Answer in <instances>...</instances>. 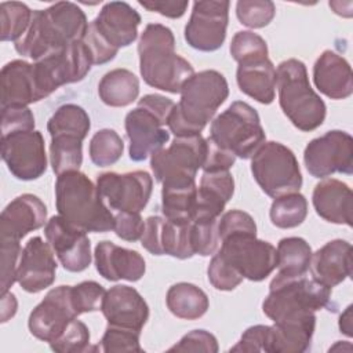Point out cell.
I'll return each mask as SVG.
<instances>
[{
    "label": "cell",
    "instance_id": "6da1fadb",
    "mask_svg": "<svg viewBox=\"0 0 353 353\" xmlns=\"http://www.w3.org/2000/svg\"><path fill=\"white\" fill-rule=\"evenodd\" d=\"M87 30L84 11L72 1H58L48 8L33 11L30 26L15 43V50L36 62L72 43L83 41Z\"/></svg>",
    "mask_w": 353,
    "mask_h": 353
},
{
    "label": "cell",
    "instance_id": "7a4b0ae2",
    "mask_svg": "<svg viewBox=\"0 0 353 353\" xmlns=\"http://www.w3.org/2000/svg\"><path fill=\"white\" fill-rule=\"evenodd\" d=\"M179 94L181 99L171 110L167 125L175 137H192L212 120L229 95V85L222 73L207 69L193 73Z\"/></svg>",
    "mask_w": 353,
    "mask_h": 353
},
{
    "label": "cell",
    "instance_id": "3957f363",
    "mask_svg": "<svg viewBox=\"0 0 353 353\" xmlns=\"http://www.w3.org/2000/svg\"><path fill=\"white\" fill-rule=\"evenodd\" d=\"M138 54L143 81L157 90L179 94L194 73L193 66L175 52L172 30L161 23L146 25L138 43Z\"/></svg>",
    "mask_w": 353,
    "mask_h": 353
},
{
    "label": "cell",
    "instance_id": "277c9868",
    "mask_svg": "<svg viewBox=\"0 0 353 353\" xmlns=\"http://www.w3.org/2000/svg\"><path fill=\"white\" fill-rule=\"evenodd\" d=\"M55 205L63 219L84 232L105 233L113 230L114 215L105 205L98 188L80 171L58 175Z\"/></svg>",
    "mask_w": 353,
    "mask_h": 353
},
{
    "label": "cell",
    "instance_id": "5b68a950",
    "mask_svg": "<svg viewBox=\"0 0 353 353\" xmlns=\"http://www.w3.org/2000/svg\"><path fill=\"white\" fill-rule=\"evenodd\" d=\"M276 87L283 113L298 130L313 131L324 123L325 103L312 88L302 61H283L276 70Z\"/></svg>",
    "mask_w": 353,
    "mask_h": 353
},
{
    "label": "cell",
    "instance_id": "8992f818",
    "mask_svg": "<svg viewBox=\"0 0 353 353\" xmlns=\"http://www.w3.org/2000/svg\"><path fill=\"white\" fill-rule=\"evenodd\" d=\"M331 288L305 276L284 277L276 274L262 303L263 313L273 323L316 316L330 305Z\"/></svg>",
    "mask_w": 353,
    "mask_h": 353
},
{
    "label": "cell",
    "instance_id": "52a82bcc",
    "mask_svg": "<svg viewBox=\"0 0 353 353\" xmlns=\"http://www.w3.org/2000/svg\"><path fill=\"white\" fill-rule=\"evenodd\" d=\"M210 139L236 157L251 159L266 135L258 112L247 102L236 101L212 120Z\"/></svg>",
    "mask_w": 353,
    "mask_h": 353
},
{
    "label": "cell",
    "instance_id": "ba28073f",
    "mask_svg": "<svg viewBox=\"0 0 353 353\" xmlns=\"http://www.w3.org/2000/svg\"><path fill=\"white\" fill-rule=\"evenodd\" d=\"M251 172L259 188L270 197L299 192L302 174L294 152L285 145L265 142L251 157Z\"/></svg>",
    "mask_w": 353,
    "mask_h": 353
},
{
    "label": "cell",
    "instance_id": "9c48e42d",
    "mask_svg": "<svg viewBox=\"0 0 353 353\" xmlns=\"http://www.w3.org/2000/svg\"><path fill=\"white\" fill-rule=\"evenodd\" d=\"M205 156V139L201 134L175 137L168 148L150 156V167L157 182L163 186L189 185L196 182Z\"/></svg>",
    "mask_w": 353,
    "mask_h": 353
},
{
    "label": "cell",
    "instance_id": "30bf717a",
    "mask_svg": "<svg viewBox=\"0 0 353 353\" xmlns=\"http://www.w3.org/2000/svg\"><path fill=\"white\" fill-rule=\"evenodd\" d=\"M92 66V58L84 41H76L33 63V76L39 101L65 84L81 81Z\"/></svg>",
    "mask_w": 353,
    "mask_h": 353
},
{
    "label": "cell",
    "instance_id": "8fae6325",
    "mask_svg": "<svg viewBox=\"0 0 353 353\" xmlns=\"http://www.w3.org/2000/svg\"><path fill=\"white\" fill-rule=\"evenodd\" d=\"M243 279L265 280L277 268L273 244L251 234H236L221 240L218 252Z\"/></svg>",
    "mask_w": 353,
    "mask_h": 353
},
{
    "label": "cell",
    "instance_id": "7c38bea8",
    "mask_svg": "<svg viewBox=\"0 0 353 353\" xmlns=\"http://www.w3.org/2000/svg\"><path fill=\"white\" fill-rule=\"evenodd\" d=\"M306 170L314 178H325L335 172H353V138L350 134L332 130L312 139L303 152Z\"/></svg>",
    "mask_w": 353,
    "mask_h": 353
},
{
    "label": "cell",
    "instance_id": "4fadbf2b",
    "mask_svg": "<svg viewBox=\"0 0 353 353\" xmlns=\"http://www.w3.org/2000/svg\"><path fill=\"white\" fill-rule=\"evenodd\" d=\"M1 157L8 171L21 181L37 179L47 170L44 138L36 130L3 134Z\"/></svg>",
    "mask_w": 353,
    "mask_h": 353
},
{
    "label": "cell",
    "instance_id": "5bb4252c",
    "mask_svg": "<svg viewBox=\"0 0 353 353\" xmlns=\"http://www.w3.org/2000/svg\"><path fill=\"white\" fill-rule=\"evenodd\" d=\"M229 7V1H194L185 26L186 43L204 52L221 48L226 39Z\"/></svg>",
    "mask_w": 353,
    "mask_h": 353
},
{
    "label": "cell",
    "instance_id": "9a60e30c",
    "mask_svg": "<svg viewBox=\"0 0 353 353\" xmlns=\"http://www.w3.org/2000/svg\"><path fill=\"white\" fill-rule=\"evenodd\" d=\"M97 188L110 208L141 212L150 199L153 181L146 171L103 172L97 176Z\"/></svg>",
    "mask_w": 353,
    "mask_h": 353
},
{
    "label": "cell",
    "instance_id": "2e32d148",
    "mask_svg": "<svg viewBox=\"0 0 353 353\" xmlns=\"http://www.w3.org/2000/svg\"><path fill=\"white\" fill-rule=\"evenodd\" d=\"M47 243L69 272H83L91 263V243L87 232L69 223L61 215H54L44 228Z\"/></svg>",
    "mask_w": 353,
    "mask_h": 353
},
{
    "label": "cell",
    "instance_id": "e0dca14e",
    "mask_svg": "<svg viewBox=\"0 0 353 353\" xmlns=\"http://www.w3.org/2000/svg\"><path fill=\"white\" fill-rule=\"evenodd\" d=\"M74 319L77 313L72 302L70 285H59L50 290L32 310L28 327L33 336L50 343Z\"/></svg>",
    "mask_w": 353,
    "mask_h": 353
},
{
    "label": "cell",
    "instance_id": "ac0fdd59",
    "mask_svg": "<svg viewBox=\"0 0 353 353\" xmlns=\"http://www.w3.org/2000/svg\"><path fill=\"white\" fill-rule=\"evenodd\" d=\"M141 15L124 1L106 3L97 18L88 25L92 32L108 47L117 51L132 44L138 37Z\"/></svg>",
    "mask_w": 353,
    "mask_h": 353
},
{
    "label": "cell",
    "instance_id": "d6986e66",
    "mask_svg": "<svg viewBox=\"0 0 353 353\" xmlns=\"http://www.w3.org/2000/svg\"><path fill=\"white\" fill-rule=\"evenodd\" d=\"M57 262L54 251L40 236L30 237L23 245L18 269L17 281L30 294H37L48 288L55 281Z\"/></svg>",
    "mask_w": 353,
    "mask_h": 353
},
{
    "label": "cell",
    "instance_id": "ffe728a7",
    "mask_svg": "<svg viewBox=\"0 0 353 353\" xmlns=\"http://www.w3.org/2000/svg\"><path fill=\"white\" fill-rule=\"evenodd\" d=\"M164 125L161 119L141 106L127 113L124 127L130 139L128 153L132 161H143L164 148L170 139V132L164 130Z\"/></svg>",
    "mask_w": 353,
    "mask_h": 353
},
{
    "label": "cell",
    "instance_id": "44dd1931",
    "mask_svg": "<svg viewBox=\"0 0 353 353\" xmlns=\"http://www.w3.org/2000/svg\"><path fill=\"white\" fill-rule=\"evenodd\" d=\"M101 310L108 324L142 331L149 319V306L142 295L130 285L110 287L102 299Z\"/></svg>",
    "mask_w": 353,
    "mask_h": 353
},
{
    "label": "cell",
    "instance_id": "7402d4cb",
    "mask_svg": "<svg viewBox=\"0 0 353 353\" xmlns=\"http://www.w3.org/2000/svg\"><path fill=\"white\" fill-rule=\"evenodd\" d=\"M47 222V207L34 194L25 193L7 204L0 214V237L19 240Z\"/></svg>",
    "mask_w": 353,
    "mask_h": 353
},
{
    "label": "cell",
    "instance_id": "603a6c76",
    "mask_svg": "<svg viewBox=\"0 0 353 353\" xmlns=\"http://www.w3.org/2000/svg\"><path fill=\"white\" fill-rule=\"evenodd\" d=\"M97 272L109 281H138L146 270L143 256L109 240L99 241L94 251Z\"/></svg>",
    "mask_w": 353,
    "mask_h": 353
},
{
    "label": "cell",
    "instance_id": "cb8c5ba5",
    "mask_svg": "<svg viewBox=\"0 0 353 353\" xmlns=\"http://www.w3.org/2000/svg\"><path fill=\"white\" fill-rule=\"evenodd\" d=\"M309 269L312 277L325 287L343 283L352 274V244L342 239L325 243L312 254Z\"/></svg>",
    "mask_w": 353,
    "mask_h": 353
},
{
    "label": "cell",
    "instance_id": "d4e9b609",
    "mask_svg": "<svg viewBox=\"0 0 353 353\" xmlns=\"http://www.w3.org/2000/svg\"><path fill=\"white\" fill-rule=\"evenodd\" d=\"M234 193V179L229 171L203 172L196 193L192 222L218 221Z\"/></svg>",
    "mask_w": 353,
    "mask_h": 353
},
{
    "label": "cell",
    "instance_id": "484cf974",
    "mask_svg": "<svg viewBox=\"0 0 353 353\" xmlns=\"http://www.w3.org/2000/svg\"><path fill=\"white\" fill-rule=\"evenodd\" d=\"M316 88L331 99H345L353 92V74L349 62L339 54L325 50L313 66Z\"/></svg>",
    "mask_w": 353,
    "mask_h": 353
},
{
    "label": "cell",
    "instance_id": "4316f807",
    "mask_svg": "<svg viewBox=\"0 0 353 353\" xmlns=\"http://www.w3.org/2000/svg\"><path fill=\"white\" fill-rule=\"evenodd\" d=\"M312 201L317 215L327 222L353 225V193L345 182L335 178L323 179L314 186Z\"/></svg>",
    "mask_w": 353,
    "mask_h": 353
},
{
    "label": "cell",
    "instance_id": "83f0119b",
    "mask_svg": "<svg viewBox=\"0 0 353 353\" xmlns=\"http://www.w3.org/2000/svg\"><path fill=\"white\" fill-rule=\"evenodd\" d=\"M1 79V108L28 106L39 102L33 63L14 59L6 63L0 73Z\"/></svg>",
    "mask_w": 353,
    "mask_h": 353
},
{
    "label": "cell",
    "instance_id": "f1b7e54d",
    "mask_svg": "<svg viewBox=\"0 0 353 353\" xmlns=\"http://www.w3.org/2000/svg\"><path fill=\"white\" fill-rule=\"evenodd\" d=\"M239 88L245 95L269 105L276 95V69L269 58L239 63L236 72Z\"/></svg>",
    "mask_w": 353,
    "mask_h": 353
},
{
    "label": "cell",
    "instance_id": "f546056e",
    "mask_svg": "<svg viewBox=\"0 0 353 353\" xmlns=\"http://www.w3.org/2000/svg\"><path fill=\"white\" fill-rule=\"evenodd\" d=\"M316 316L274 323L269 353H302L310 347Z\"/></svg>",
    "mask_w": 353,
    "mask_h": 353
},
{
    "label": "cell",
    "instance_id": "4dcf8cb0",
    "mask_svg": "<svg viewBox=\"0 0 353 353\" xmlns=\"http://www.w3.org/2000/svg\"><path fill=\"white\" fill-rule=\"evenodd\" d=\"M101 101L112 108L131 105L139 95V80L128 69H113L103 74L98 84Z\"/></svg>",
    "mask_w": 353,
    "mask_h": 353
},
{
    "label": "cell",
    "instance_id": "1f68e13d",
    "mask_svg": "<svg viewBox=\"0 0 353 353\" xmlns=\"http://www.w3.org/2000/svg\"><path fill=\"white\" fill-rule=\"evenodd\" d=\"M168 310L183 320H197L203 317L210 306L207 294L192 283H176L171 285L165 295Z\"/></svg>",
    "mask_w": 353,
    "mask_h": 353
},
{
    "label": "cell",
    "instance_id": "d6a6232c",
    "mask_svg": "<svg viewBox=\"0 0 353 353\" xmlns=\"http://www.w3.org/2000/svg\"><path fill=\"white\" fill-rule=\"evenodd\" d=\"M277 268L280 276H305L312 259V248L302 237H284L277 244Z\"/></svg>",
    "mask_w": 353,
    "mask_h": 353
},
{
    "label": "cell",
    "instance_id": "836d02e7",
    "mask_svg": "<svg viewBox=\"0 0 353 353\" xmlns=\"http://www.w3.org/2000/svg\"><path fill=\"white\" fill-rule=\"evenodd\" d=\"M197 186L174 185L161 189V212L167 221L176 223H190L193 218Z\"/></svg>",
    "mask_w": 353,
    "mask_h": 353
},
{
    "label": "cell",
    "instance_id": "e575fe53",
    "mask_svg": "<svg viewBox=\"0 0 353 353\" xmlns=\"http://www.w3.org/2000/svg\"><path fill=\"white\" fill-rule=\"evenodd\" d=\"M91 128V121L87 112L74 103L59 106L47 123V130L51 137L72 135L84 139Z\"/></svg>",
    "mask_w": 353,
    "mask_h": 353
},
{
    "label": "cell",
    "instance_id": "d590c367",
    "mask_svg": "<svg viewBox=\"0 0 353 353\" xmlns=\"http://www.w3.org/2000/svg\"><path fill=\"white\" fill-rule=\"evenodd\" d=\"M50 161L57 175L79 171L83 163V139L72 135L51 137Z\"/></svg>",
    "mask_w": 353,
    "mask_h": 353
},
{
    "label": "cell",
    "instance_id": "8d00e7d4",
    "mask_svg": "<svg viewBox=\"0 0 353 353\" xmlns=\"http://www.w3.org/2000/svg\"><path fill=\"white\" fill-rule=\"evenodd\" d=\"M270 221L276 228L292 229L307 215V200L299 192L276 197L270 205Z\"/></svg>",
    "mask_w": 353,
    "mask_h": 353
},
{
    "label": "cell",
    "instance_id": "74e56055",
    "mask_svg": "<svg viewBox=\"0 0 353 353\" xmlns=\"http://www.w3.org/2000/svg\"><path fill=\"white\" fill-rule=\"evenodd\" d=\"M33 12L30 8L19 1H3L0 4V22H1V41L21 40L32 22Z\"/></svg>",
    "mask_w": 353,
    "mask_h": 353
},
{
    "label": "cell",
    "instance_id": "f35d334b",
    "mask_svg": "<svg viewBox=\"0 0 353 353\" xmlns=\"http://www.w3.org/2000/svg\"><path fill=\"white\" fill-rule=\"evenodd\" d=\"M124 152V142L121 137L110 128L97 131L88 146L91 161L98 167H108L120 160Z\"/></svg>",
    "mask_w": 353,
    "mask_h": 353
},
{
    "label": "cell",
    "instance_id": "ab89813d",
    "mask_svg": "<svg viewBox=\"0 0 353 353\" xmlns=\"http://www.w3.org/2000/svg\"><path fill=\"white\" fill-rule=\"evenodd\" d=\"M190 223H176L164 218L161 232L163 254L178 259H188L194 255L190 243Z\"/></svg>",
    "mask_w": 353,
    "mask_h": 353
},
{
    "label": "cell",
    "instance_id": "60d3db41",
    "mask_svg": "<svg viewBox=\"0 0 353 353\" xmlns=\"http://www.w3.org/2000/svg\"><path fill=\"white\" fill-rule=\"evenodd\" d=\"M229 50L232 58L237 63L268 58L266 41L259 34L251 30L237 32L230 41Z\"/></svg>",
    "mask_w": 353,
    "mask_h": 353
},
{
    "label": "cell",
    "instance_id": "b9f144b4",
    "mask_svg": "<svg viewBox=\"0 0 353 353\" xmlns=\"http://www.w3.org/2000/svg\"><path fill=\"white\" fill-rule=\"evenodd\" d=\"M50 347L58 353H81L91 350L90 331L87 325L74 319L69 325L50 342Z\"/></svg>",
    "mask_w": 353,
    "mask_h": 353
},
{
    "label": "cell",
    "instance_id": "7bdbcfd3",
    "mask_svg": "<svg viewBox=\"0 0 353 353\" xmlns=\"http://www.w3.org/2000/svg\"><path fill=\"white\" fill-rule=\"evenodd\" d=\"M236 15L244 26L259 29L272 22L276 15V7L269 0H240L236 4Z\"/></svg>",
    "mask_w": 353,
    "mask_h": 353
},
{
    "label": "cell",
    "instance_id": "ee69618b",
    "mask_svg": "<svg viewBox=\"0 0 353 353\" xmlns=\"http://www.w3.org/2000/svg\"><path fill=\"white\" fill-rule=\"evenodd\" d=\"M141 331L108 324L101 339V349L105 353L143 352L139 343Z\"/></svg>",
    "mask_w": 353,
    "mask_h": 353
},
{
    "label": "cell",
    "instance_id": "f6af8a7d",
    "mask_svg": "<svg viewBox=\"0 0 353 353\" xmlns=\"http://www.w3.org/2000/svg\"><path fill=\"white\" fill-rule=\"evenodd\" d=\"M190 243L194 254L210 256L216 252L221 239L218 221H197L190 223Z\"/></svg>",
    "mask_w": 353,
    "mask_h": 353
},
{
    "label": "cell",
    "instance_id": "bcb514c9",
    "mask_svg": "<svg viewBox=\"0 0 353 353\" xmlns=\"http://www.w3.org/2000/svg\"><path fill=\"white\" fill-rule=\"evenodd\" d=\"M105 292V288L99 283L92 280L81 281L70 287V296L77 316L88 312L101 310Z\"/></svg>",
    "mask_w": 353,
    "mask_h": 353
},
{
    "label": "cell",
    "instance_id": "7dc6e473",
    "mask_svg": "<svg viewBox=\"0 0 353 353\" xmlns=\"http://www.w3.org/2000/svg\"><path fill=\"white\" fill-rule=\"evenodd\" d=\"M22 247L19 240L0 237V254H1V294L10 291L17 281V269L21 258Z\"/></svg>",
    "mask_w": 353,
    "mask_h": 353
},
{
    "label": "cell",
    "instance_id": "c3c4849f",
    "mask_svg": "<svg viewBox=\"0 0 353 353\" xmlns=\"http://www.w3.org/2000/svg\"><path fill=\"white\" fill-rule=\"evenodd\" d=\"M218 234L221 240L236 234L256 236V223L250 214L241 210H230L221 216V221L218 222Z\"/></svg>",
    "mask_w": 353,
    "mask_h": 353
},
{
    "label": "cell",
    "instance_id": "681fc988",
    "mask_svg": "<svg viewBox=\"0 0 353 353\" xmlns=\"http://www.w3.org/2000/svg\"><path fill=\"white\" fill-rule=\"evenodd\" d=\"M207 274L208 281L219 291H232L243 281V277L219 254L212 256Z\"/></svg>",
    "mask_w": 353,
    "mask_h": 353
},
{
    "label": "cell",
    "instance_id": "f907efd6",
    "mask_svg": "<svg viewBox=\"0 0 353 353\" xmlns=\"http://www.w3.org/2000/svg\"><path fill=\"white\" fill-rule=\"evenodd\" d=\"M272 342V325H252L247 328L240 341L229 352H268Z\"/></svg>",
    "mask_w": 353,
    "mask_h": 353
},
{
    "label": "cell",
    "instance_id": "816d5d0a",
    "mask_svg": "<svg viewBox=\"0 0 353 353\" xmlns=\"http://www.w3.org/2000/svg\"><path fill=\"white\" fill-rule=\"evenodd\" d=\"M29 130H34V116L28 106L1 108V135Z\"/></svg>",
    "mask_w": 353,
    "mask_h": 353
},
{
    "label": "cell",
    "instance_id": "f5cc1de1",
    "mask_svg": "<svg viewBox=\"0 0 353 353\" xmlns=\"http://www.w3.org/2000/svg\"><path fill=\"white\" fill-rule=\"evenodd\" d=\"M168 352H218L216 338L205 330H193L183 335L181 341L171 346Z\"/></svg>",
    "mask_w": 353,
    "mask_h": 353
},
{
    "label": "cell",
    "instance_id": "db71d44e",
    "mask_svg": "<svg viewBox=\"0 0 353 353\" xmlns=\"http://www.w3.org/2000/svg\"><path fill=\"white\" fill-rule=\"evenodd\" d=\"M145 229V222L141 218L139 212L131 211H119L114 215L113 230L117 237L125 241L141 240Z\"/></svg>",
    "mask_w": 353,
    "mask_h": 353
},
{
    "label": "cell",
    "instance_id": "11a10c76",
    "mask_svg": "<svg viewBox=\"0 0 353 353\" xmlns=\"http://www.w3.org/2000/svg\"><path fill=\"white\" fill-rule=\"evenodd\" d=\"M236 156L218 146L215 142L210 139V137L205 139V156L204 163L201 165L204 172H215V171H229V168L234 164Z\"/></svg>",
    "mask_w": 353,
    "mask_h": 353
},
{
    "label": "cell",
    "instance_id": "9f6ffc18",
    "mask_svg": "<svg viewBox=\"0 0 353 353\" xmlns=\"http://www.w3.org/2000/svg\"><path fill=\"white\" fill-rule=\"evenodd\" d=\"M164 218L161 216H149L145 221L143 234L141 237L142 247L153 255H164L161 245V232H163Z\"/></svg>",
    "mask_w": 353,
    "mask_h": 353
},
{
    "label": "cell",
    "instance_id": "6f0895ef",
    "mask_svg": "<svg viewBox=\"0 0 353 353\" xmlns=\"http://www.w3.org/2000/svg\"><path fill=\"white\" fill-rule=\"evenodd\" d=\"M139 6L143 8L159 12L167 18H181L189 6V1H179V0H152V1H138Z\"/></svg>",
    "mask_w": 353,
    "mask_h": 353
},
{
    "label": "cell",
    "instance_id": "680465c9",
    "mask_svg": "<svg viewBox=\"0 0 353 353\" xmlns=\"http://www.w3.org/2000/svg\"><path fill=\"white\" fill-rule=\"evenodd\" d=\"M138 106L152 112L153 114H156L159 119H161L165 124H167V120H168V116L171 113V110L174 109L175 103L164 97V95H160V94H148L145 97H142L139 101H138Z\"/></svg>",
    "mask_w": 353,
    "mask_h": 353
},
{
    "label": "cell",
    "instance_id": "91938a15",
    "mask_svg": "<svg viewBox=\"0 0 353 353\" xmlns=\"http://www.w3.org/2000/svg\"><path fill=\"white\" fill-rule=\"evenodd\" d=\"M17 299L12 292L1 294V323L8 321L17 313Z\"/></svg>",
    "mask_w": 353,
    "mask_h": 353
},
{
    "label": "cell",
    "instance_id": "94428289",
    "mask_svg": "<svg viewBox=\"0 0 353 353\" xmlns=\"http://www.w3.org/2000/svg\"><path fill=\"white\" fill-rule=\"evenodd\" d=\"M339 330L347 336L353 335V323H352V305H349L339 317Z\"/></svg>",
    "mask_w": 353,
    "mask_h": 353
}]
</instances>
